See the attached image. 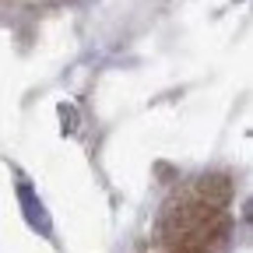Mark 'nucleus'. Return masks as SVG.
Instances as JSON below:
<instances>
[{"label":"nucleus","mask_w":253,"mask_h":253,"mask_svg":"<svg viewBox=\"0 0 253 253\" xmlns=\"http://www.w3.org/2000/svg\"><path fill=\"white\" fill-rule=\"evenodd\" d=\"M229 225V183L201 176L166 201L151 229V253H218Z\"/></svg>","instance_id":"f257e3e1"}]
</instances>
